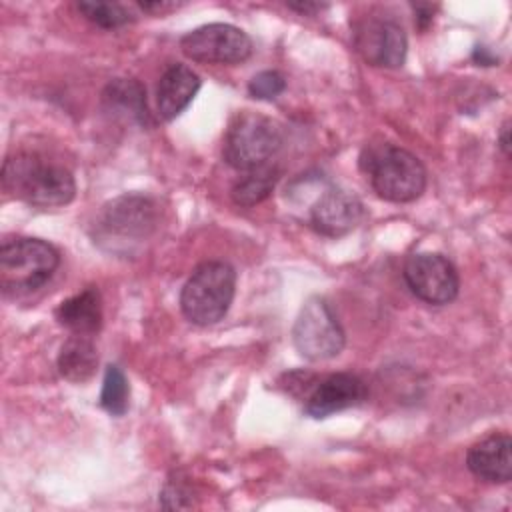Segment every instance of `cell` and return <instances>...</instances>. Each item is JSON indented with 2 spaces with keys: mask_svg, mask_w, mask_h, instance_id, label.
<instances>
[{
  "mask_svg": "<svg viewBox=\"0 0 512 512\" xmlns=\"http://www.w3.org/2000/svg\"><path fill=\"white\" fill-rule=\"evenodd\" d=\"M2 188L6 194L36 208H60L76 196L72 172L36 152H18L4 160Z\"/></svg>",
  "mask_w": 512,
  "mask_h": 512,
  "instance_id": "1",
  "label": "cell"
},
{
  "mask_svg": "<svg viewBox=\"0 0 512 512\" xmlns=\"http://www.w3.org/2000/svg\"><path fill=\"white\" fill-rule=\"evenodd\" d=\"M360 170L374 192L388 202H412L426 188V168L408 150L392 142H370L360 152Z\"/></svg>",
  "mask_w": 512,
  "mask_h": 512,
  "instance_id": "2",
  "label": "cell"
},
{
  "mask_svg": "<svg viewBox=\"0 0 512 512\" xmlns=\"http://www.w3.org/2000/svg\"><path fill=\"white\" fill-rule=\"evenodd\" d=\"M58 264L52 244L30 236L6 238L0 246V288L12 298L28 296L52 278Z\"/></svg>",
  "mask_w": 512,
  "mask_h": 512,
  "instance_id": "3",
  "label": "cell"
},
{
  "mask_svg": "<svg viewBox=\"0 0 512 512\" xmlns=\"http://www.w3.org/2000/svg\"><path fill=\"white\" fill-rule=\"evenodd\" d=\"M236 290V272L230 264L210 260L198 264L180 292L182 314L198 326H210L222 320L232 304Z\"/></svg>",
  "mask_w": 512,
  "mask_h": 512,
  "instance_id": "4",
  "label": "cell"
},
{
  "mask_svg": "<svg viewBox=\"0 0 512 512\" xmlns=\"http://www.w3.org/2000/svg\"><path fill=\"white\" fill-rule=\"evenodd\" d=\"M282 146V130L276 120L256 114L238 112L222 144V156L228 166L240 172L264 166Z\"/></svg>",
  "mask_w": 512,
  "mask_h": 512,
  "instance_id": "5",
  "label": "cell"
},
{
  "mask_svg": "<svg viewBox=\"0 0 512 512\" xmlns=\"http://www.w3.org/2000/svg\"><path fill=\"white\" fill-rule=\"evenodd\" d=\"M158 224V206L142 194H126L106 204L98 220V242L110 250H126L146 240Z\"/></svg>",
  "mask_w": 512,
  "mask_h": 512,
  "instance_id": "6",
  "label": "cell"
},
{
  "mask_svg": "<svg viewBox=\"0 0 512 512\" xmlns=\"http://www.w3.org/2000/svg\"><path fill=\"white\" fill-rule=\"evenodd\" d=\"M292 342L306 360H330L344 348V330L328 302L320 296L308 298L294 322Z\"/></svg>",
  "mask_w": 512,
  "mask_h": 512,
  "instance_id": "7",
  "label": "cell"
},
{
  "mask_svg": "<svg viewBox=\"0 0 512 512\" xmlns=\"http://www.w3.org/2000/svg\"><path fill=\"white\" fill-rule=\"evenodd\" d=\"M186 58L206 64H240L252 54L250 36L232 24H204L180 38Z\"/></svg>",
  "mask_w": 512,
  "mask_h": 512,
  "instance_id": "8",
  "label": "cell"
},
{
  "mask_svg": "<svg viewBox=\"0 0 512 512\" xmlns=\"http://www.w3.org/2000/svg\"><path fill=\"white\" fill-rule=\"evenodd\" d=\"M352 42L356 52L370 66L400 68L406 60V32L388 16L370 14L360 18L352 28Z\"/></svg>",
  "mask_w": 512,
  "mask_h": 512,
  "instance_id": "9",
  "label": "cell"
},
{
  "mask_svg": "<svg viewBox=\"0 0 512 512\" xmlns=\"http://www.w3.org/2000/svg\"><path fill=\"white\" fill-rule=\"evenodd\" d=\"M410 292L426 304H448L458 296L460 280L454 264L438 252L412 254L404 264Z\"/></svg>",
  "mask_w": 512,
  "mask_h": 512,
  "instance_id": "10",
  "label": "cell"
},
{
  "mask_svg": "<svg viewBox=\"0 0 512 512\" xmlns=\"http://www.w3.org/2000/svg\"><path fill=\"white\" fill-rule=\"evenodd\" d=\"M312 228L328 238H338L354 230L364 218V204L350 192L328 184L308 210Z\"/></svg>",
  "mask_w": 512,
  "mask_h": 512,
  "instance_id": "11",
  "label": "cell"
},
{
  "mask_svg": "<svg viewBox=\"0 0 512 512\" xmlns=\"http://www.w3.org/2000/svg\"><path fill=\"white\" fill-rule=\"evenodd\" d=\"M366 398V384L350 372H336L320 378L304 398V412L312 418L354 408Z\"/></svg>",
  "mask_w": 512,
  "mask_h": 512,
  "instance_id": "12",
  "label": "cell"
},
{
  "mask_svg": "<svg viewBox=\"0 0 512 512\" xmlns=\"http://www.w3.org/2000/svg\"><path fill=\"white\" fill-rule=\"evenodd\" d=\"M468 470L486 482L512 478V440L508 434H492L474 444L466 454Z\"/></svg>",
  "mask_w": 512,
  "mask_h": 512,
  "instance_id": "13",
  "label": "cell"
},
{
  "mask_svg": "<svg viewBox=\"0 0 512 512\" xmlns=\"http://www.w3.org/2000/svg\"><path fill=\"white\" fill-rule=\"evenodd\" d=\"M200 90L198 74L186 64H172L164 70L156 86V106L162 120H174L194 100Z\"/></svg>",
  "mask_w": 512,
  "mask_h": 512,
  "instance_id": "14",
  "label": "cell"
},
{
  "mask_svg": "<svg viewBox=\"0 0 512 512\" xmlns=\"http://www.w3.org/2000/svg\"><path fill=\"white\" fill-rule=\"evenodd\" d=\"M56 320L76 336H92L102 326V298L98 288L88 286L82 292L62 300L56 308Z\"/></svg>",
  "mask_w": 512,
  "mask_h": 512,
  "instance_id": "15",
  "label": "cell"
},
{
  "mask_svg": "<svg viewBox=\"0 0 512 512\" xmlns=\"http://www.w3.org/2000/svg\"><path fill=\"white\" fill-rule=\"evenodd\" d=\"M102 102L108 112L140 126L150 124V112L146 104V90L138 80L116 78L102 92Z\"/></svg>",
  "mask_w": 512,
  "mask_h": 512,
  "instance_id": "16",
  "label": "cell"
},
{
  "mask_svg": "<svg viewBox=\"0 0 512 512\" xmlns=\"http://www.w3.org/2000/svg\"><path fill=\"white\" fill-rule=\"evenodd\" d=\"M96 366H98V354L90 336L72 334L62 344L58 354V370L66 380L74 384H82L94 376Z\"/></svg>",
  "mask_w": 512,
  "mask_h": 512,
  "instance_id": "17",
  "label": "cell"
},
{
  "mask_svg": "<svg viewBox=\"0 0 512 512\" xmlns=\"http://www.w3.org/2000/svg\"><path fill=\"white\" fill-rule=\"evenodd\" d=\"M278 178H280V168L272 162L252 168L244 172V176H240L238 182L232 186V200L238 206H246V208L256 206L272 194Z\"/></svg>",
  "mask_w": 512,
  "mask_h": 512,
  "instance_id": "18",
  "label": "cell"
},
{
  "mask_svg": "<svg viewBox=\"0 0 512 512\" xmlns=\"http://www.w3.org/2000/svg\"><path fill=\"white\" fill-rule=\"evenodd\" d=\"M128 400H130L128 380L118 366L110 364L104 372L100 406L112 416H122L128 410Z\"/></svg>",
  "mask_w": 512,
  "mask_h": 512,
  "instance_id": "19",
  "label": "cell"
},
{
  "mask_svg": "<svg viewBox=\"0 0 512 512\" xmlns=\"http://www.w3.org/2000/svg\"><path fill=\"white\" fill-rule=\"evenodd\" d=\"M78 12L92 24L106 30L132 22L130 8L118 2H80Z\"/></svg>",
  "mask_w": 512,
  "mask_h": 512,
  "instance_id": "20",
  "label": "cell"
},
{
  "mask_svg": "<svg viewBox=\"0 0 512 512\" xmlns=\"http://www.w3.org/2000/svg\"><path fill=\"white\" fill-rule=\"evenodd\" d=\"M284 88L286 78L278 70H264L256 74L248 84V92L256 100H274L284 92Z\"/></svg>",
  "mask_w": 512,
  "mask_h": 512,
  "instance_id": "21",
  "label": "cell"
},
{
  "mask_svg": "<svg viewBox=\"0 0 512 512\" xmlns=\"http://www.w3.org/2000/svg\"><path fill=\"white\" fill-rule=\"evenodd\" d=\"M412 8H414V20H416L418 28L426 30L434 20V10L436 8L430 6V4H414Z\"/></svg>",
  "mask_w": 512,
  "mask_h": 512,
  "instance_id": "22",
  "label": "cell"
},
{
  "mask_svg": "<svg viewBox=\"0 0 512 512\" xmlns=\"http://www.w3.org/2000/svg\"><path fill=\"white\" fill-rule=\"evenodd\" d=\"M138 6L144 10V12H152V14H166L170 10H176L180 4L176 2H166V0H154V2H138Z\"/></svg>",
  "mask_w": 512,
  "mask_h": 512,
  "instance_id": "23",
  "label": "cell"
},
{
  "mask_svg": "<svg viewBox=\"0 0 512 512\" xmlns=\"http://www.w3.org/2000/svg\"><path fill=\"white\" fill-rule=\"evenodd\" d=\"M288 8L308 16V14H316L318 10H322V8H326V6H324V4H316V2H288Z\"/></svg>",
  "mask_w": 512,
  "mask_h": 512,
  "instance_id": "24",
  "label": "cell"
},
{
  "mask_svg": "<svg viewBox=\"0 0 512 512\" xmlns=\"http://www.w3.org/2000/svg\"><path fill=\"white\" fill-rule=\"evenodd\" d=\"M498 144H500V150L510 156V124L504 122L502 130H500V136H498Z\"/></svg>",
  "mask_w": 512,
  "mask_h": 512,
  "instance_id": "25",
  "label": "cell"
},
{
  "mask_svg": "<svg viewBox=\"0 0 512 512\" xmlns=\"http://www.w3.org/2000/svg\"><path fill=\"white\" fill-rule=\"evenodd\" d=\"M474 60L480 62L482 66H490V64L496 62L492 56H488V52H486L484 46H476V50H474Z\"/></svg>",
  "mask_w": 512,
  "mask_h": 512,
  "instance_id": "26",
  "label": "cell"
}]
</instances>
